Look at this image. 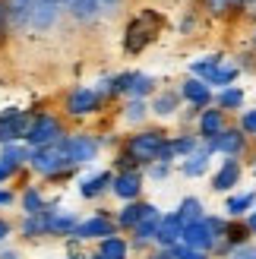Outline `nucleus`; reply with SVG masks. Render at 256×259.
<instances>
[{"instance_id": "1", "label": "nucleus", "mask_w": 256, "mask_h": 259, "mask_svg": "<svg viewBox=\"0 0 256 259\" xmlns=\"http://www.w3.org/2000/svg\"><path fill=\"white\" fill-rule=\"evenodd\" d=\"M164 25H168V19H164L161 10H155V7L136 10L133 16L126 19V25H123L120 51H123L126 57H139L143 51H149L152 45H155V38L164 32Z\"/></svg>"}, {"instance_id": "2", "label": "nucleus", "mask_w": 256, "mask_h": 259, "mask_svg": "<svg viewBox=\"0 0 256 259\" xmlns=\"http://www.w3.org/2000/svg\"><path fill=\"white\" fill-rule=\"evenodd\" d=\"M29 174H35L38 180H45V184H67V180H76L79 177V167H73L67 152L60 149V142H54V146H38L32 149L29 155Z\"/></svg>"}, {"instance_id": "3", "label": "nucleus", "mask_w": 256, "mask_h": 259, "mask_svg": "<svg viewBox=\"0 0 256 259\" xmlns=\"http://www.w3.org/2000/svg\"><path fill=\"white\" fill-rule=\"evenodd\" d=\"M105 111H108V101L95 92V85H73L60 98V114H63L67 123L70 120L73 123H86L92 117H101Z\"/></svg>"}, {"instance_id": "4", "label": "nucleus", "mask_w": 256, "mask_h": 259, "mask_svg": "<svg viewBox=\"0 0 256 259\" xmlns=\"http://www.w3.org/2000/svg\"><path fill=\"white\" fill-rule=\"evenodd\" d=\"M168 136L171 133L161 123H146V126H139V130L123 133V146L120 149H126L143 167H149L152 161H158L161 149L168 146Z\"/></svg>"}, {"instance_id": "5", "label": "nucleus", "mask_w": 256, "mask_h": 259, "mask_svg": "<svg viewBox=\"0 0 256 259\" xmlns=\"http://www.w3.org/2000/svg\"><path fill=\"white\" fill-rule=\"evenodd\" d=\"M60 149L67 152L73 167H89L105 155V142H101V133H95V130H70L60 139Z\"/></svg>"}, {"instance_id": "6", "label": "nucleus", "mask_w": 256, "mask_h": 259, "mask_svg": "<svg viewBox=\"0 0 256 259\" xmlns=\"http://www.w3.org/2000/svg\"><path fill=\"white\" fill-rule=\"evenodd\" d=\"M70 133L67 120H63L60 111H48V108H35L32 111V123H29V133H25V146H54L63 136Z\"/></svg>"}, {"instance_id": "7", "label": "nucleus", "mask_w": 256, "mask_h": 259, "mask_svg": "<svg viewBox=\"0 0 256 259\" xmlns=\"http://www.w3.org/2000/svg\"><path fill=\"white\" fill-rule=\"evenodd\" d=\"M111 234H117V225H114V212L111 209H98L95 212H89V215H82L79 218V225L73 228V240H79L82 247L86 243H98V240H105V237H111Z\"/></svg>"}, {"instance_id": "8", "label": "nucleus", "mask_w": 256, "mask_h": 259, "mask_svg": "<svg viewBox=\"0 0 256 259\" xmlns=\"http://www.w3.org/2000/svg\"><path fill=\"white\" fill-rule=\"evenodd\" d=\"M67 16L63 0H32V13H29V35L35 38H48L51 32H57V25Z\"/></svg>"}, {"instance_id": "9", "label": "nucleus", "mask_w": 256, "mask_h": 259, "mask_svg": "<svg viewBox=\"0 0 256 259\" xmlns=\"http://www.w3.org/2000/svg\"><path fill=\"white\" fill-rule=\"evenodd\" d=\"M244 177H247V167H244V158H222L219 167H212L209 171V190L212 193H234L244 187Z\"/></svg>"}, {"instance_id": "10", "label": "nucleus", "mask_w": 256, "mask_h": 259, "mask_svg": "<svg viewBox=\"0 0 256 259\" xmlns=\"http://www.w3.org/2000/svg\"><path fill=\"white\" fill-rule=\"evenodd\" d=\"M212 155H219V158H247L250 149H253V139L240 130L237 123H231L228 130H222L215 139H206Z\"/></svg>"}, {"instance_id": "11", "label": "nucleus", "mask_w": 256, "mask_h": 259, "mask_svg": "<svg viewBox=\"0 0 256 259\" xmlns=\"http://www.w3.org/2000/svg\"><path fill=\"white\" fill-rule=\"evenodd\" d=\"M111 180H114L111 167H95V171L76 177V193L82 202H101L105 196H111Z\"/></svg>"}, {"instance_id": "12", "label": "nucleus", "mask_w": 256, "mask_h": 259, "mask_svg": "<svg viewBox=\"0 0 256 259\" xmlns=\"http://www.w3.org/2000/svg\"><path fill=\"white\" fill-rule=\"evenodd\" d=\"M181 108H184V101H181L177 85H161L158 92L149 98V111H152V120H155V123L174 120L177 114H181Z\"/></svg>"}, {"instance_id": "13", "label": "nucleus", "mask_w": 256, "mask_h": 259, "mask_svg": "<svg viewBox=\"0 0 256 259\" xmlns=\"http://www.w3.org/2000/svg\"><path fill=\"white\" fill-rule=\"evenodd\" d=\"M54 205H63L60 196H48L41 184H22L19 187L16 209L22 215H38V212H45V209H54Z\"/></svg>"}, {"instance_id": "14", "label": "nucleus", "mask_w": 256, "mask_h": 259, "mask_svg": "<svg viewBox=\"0 0 256 259\" xmlns=\"http://www.w3.org/2000/svg\"><path fill=\"white\" fill-rule=\"evenodd\" d=\"M161 212L164 209H158V205H155V209H152L143 222L130 231V234H126V237H130V247H133V256L136 253L143 256V253H149L152 247H155V234H158V225H161Z\"/></svg>"}, {"instance_id": "15", "label": "nucleus", "mask_w": 256, "mask_h": 259, "mask_svg": "<svg viewBox=\"0 0 256 259\" xmlns=\"http://www.w3.org/2000/svg\"><path fill=\"white\" fill-rule=\"evenodd\" d=\"M146 193V174L143 171H117L111 180V196L117 202H133L143 199Z\"/></svg>"}, {"instance_id": "16", "label": "nucleus", "mask_w": 256, "mask_h": 259, "mask_svg": "<svg viewBox=\"0 0 256 259\" xmlns=\"http://www.w3.org/2000/svg\"><path fill=\"white\" fill-rule=\"evenodd\" d=\"M212 149H209V142L206 139H199V149L193 155H187V158H181L174 167H177V174L187 177V180H199V177H209L212 171Z\"/></svg>"}, {"instance_id": "17", "label": "nucleus", "mask_w": 256, "mask_h": 259, "mask_svg": "<svg viewBox=\"0 0 256 259\" xmlns=\"http://www.w3.org/2000/svg\"><path fill=\"white\" fill-rule=\"evenodd\" d=\"M67 19L79 29H95L105 22L101 0H67Z\"/></svg>"}, {"instance_id": "18", "label": "nucleus", "mask_w": 256, "mask_h": 259, "mask_svg": "<svg viewBox=\"0 0 256 259\" xmlns=\"http://www.w3.org/2000/svg\"><path fill=\"white\" fill-rule=\"evenodd\" d=\"M155 209V202L152 199H133V202H120L117 209H114V225H117L120 234H130V231L143 222V218Z\"/></svg>"}, {"instance_id": "19", "label": "nucleus", "mask_w": 256, "mask_h": 259, "mask_svg": "<svg viewBox=\"0 0 256 259\" xmlns=\"http://www.w3.org/2000/svg\"><path fill=\"white\" fill-rule=\"evenodd\" d=\"M177 92H181V101L184 105H190V108H209L212 101H215V92L199 79V76H184V79H177Z\"/></svg>"}, {"instance_id": "20", "label": "nucleus", "mask_w": 256, "mask_h": 259, "mask_svg": "<svg viewBox=\"0 0 256 259\" xmlns=\"http://www.w3.org/2000/svg\"><path fill=\"white\" fill-rule=\"evenodd\" d=\"M45 212H48V240H67L82 218L76 209H67V205H54V209Z\"/></svg>"}, {"instance_id": "21", "label": "nucleus", "mask_w": 256, "mask_h": 259, "mask_svg": "<svg viewBox=\"0 0 256 259\" xmlns=\"http://www.w3.org/2000/svg\"><path fill=\"white\" fill-rule=\"evenodd\" d=\"M231 123H234V120L228 117L222 108L209 105V108H202V111H199V117H196V126H193V130H196V136H199V139H215V136L222 133V130H228Z\"/></svg>"}, {"instance_id": "22", "label": "nucleus", "mask_w": 256, "mask_h": 259, "mask_svg": "<svg viewBox=\"0 0 256 259\" xmlns=\"http://www.w3.org/2000/svg\"><path fill=\"white\" fill-rule=\"evenodd\" d=\"M256 209V187H240L234 193H228L222 199V215L225 218H247Z\"/></svg>"}, {"instance_id": "23", "label": "nucleus", "mask_w": 256, "mask_h": 259, "mask_svg": "<svg viewBox=\"0 0 256 259\" xmlns=\"http://www.w3.org/2000/svg\"><path fill=\"white\" fill-rule=\"evenodd\" d=\"M117 120H120L123 126H130V130L146 126V123L152 120L149 101H146V98H123L120 105H117Z\"/></svg>"}, {"instance_id": "24", "label": "nucleus", "mask_w": 256, "mask_h": 259, "mask_svg": "<svg viewBox=\"0 0 256 259\" xmlns=\"http://www.w3.org/2000/svg\"><path fill=\"white\" fill-rule=\"evenodd\" d=\"M181 234H184V222L177 218L174 209H164V212H161L158 234H155V247H158V250H174L177 243H181Z\"/></svg>"}, {"instance_id": "25", "label": "nucleus", "mask_w": 256, "mask_h": 259, "mask_svg": "<svg viewBox=\"0 0 256 259\" xmlns=\"http://www.w3.org/2000/svg\"><path fill=\"white\" fill-rule=\"evenodd\" d=\"M181 243H187V247H193V250H202V253H212L215 250V234H212V228L206 225V218L202 222H193V225H184V234H181Z\"/></svg>"}, {"instance_id": "26", "label": "nucleus", "mask_w": 256, "mask_h": 259, "mask_svg": "<svg viewBox=\"0 0 256 259\" xmlns=\"http://www.w3.org/2000/svg\"><path fill=\"white\" fill-rule=\"evenodd\" d=\"M215 108H222L228 117H237L240 111L247 108V89L244 85H228V89H219L215 92Z\"/></svg>"}, {"instance_id": "27", "label": "nucleus", "mask_w": 256, "mask_h": 259, "mask_svg": "<svg viewBox=\"0 0 256 259\" xmlns=\"http://www.w3.org/2000/svg\"><path fill=\"white\" fill-rule=\"evenodd\" d=\"M32 111L35 108H22L16 117L0 123V146L4 142H25V133H29V123H32Z\"/></svg>"}, {"instance_id": "28", "label": "nucleus", "mask_w": 256, "mask_h": 259, "mask_svg": "<svg viewBox=\"0 0 256 259\" xmlns=\"http://www.w3.org/2000/svg\"><path fill=\"white\" fill-rule=\"evenodd\" d=\"M16 234L25 243H38V240H48V212H38V215H22L16 222Z\"/></svg>"}, {"instance_id": "29", "label": "nucleus", "mask_w": 256, "mask_h": 259, "mask_svg": "<svg viewBox=\"0 0 256 259\" xmlns=\"http://www.w3.org/2000/svg\"><path fill=\"white\" fill-rule=\"evenodd\" d=\"M7 16H10V32L13 38L29 35V13H32V0H4Z\"/></svg>"}, {"instance_id": "30", "label": "nucleus", "mask_w": 256, "mask_h": 259, "mask_svg": "<svg viewBox=\"0 0 256 259\" xmlns=\"http://www.w3.org/2000/svg\"><path fill=\"white\" fill-rule=\"evenodd\" d=\"M237 79H240V70H237V63H234L231 57L202 76V82H206L212 92H219V89H228V85H237Z\"/></svg>"}, {"instance_id": "31", "label": "nucleus", "mask_w": 256, "mask_h": 259, "mask_svg": "<svg viewBox=\"0 0 256 259\" xmlns=\"http://www.w3.org/2000/svg\"><path fill=\"white\" fill-rule=\"evenodd\" d=\"M95 253L98 256H105V259H133V247H130V237L126 234H111L105 240H98L95 243Z\"/></svg>"}, {"instance_id": "32", "label": "nucleus", "mask_w": 256, "mask_h": 259, "mask_svg": "<svg viewBox=\"0 0 256 259\" xmlns=\"http://www.w3.org/2000/svg\"><path fill=\"white\" fill-rule=\"evenodd\" d=\"M174 212H177V218H181L184 225H193V222H202L206 218V202H202V196H196V193H187V196L174 205Z\"/></svg>"}, {"instance_id": "33", "label": "nucleus", "mask_w": 256, "mask_h": 259, "mask_svg": "<svg viewBox=\"0 0 256 259\" xmlns=\"http://www.w3.org/2000/svg\"><path fill=\"white\" fill-rule=\"evenodd\" d=\"M168 146L174 152V158L181 161V158H187V155H193L199 149V136H196V130H174L168 136Z\"/></svg>"}, {"instance_id": "34", "label": "nucleus", "mask_w": 256, "mask_h": 259, "mask_svg": "<svg viewBox=\"0 0 256 259\" xmlns=\"http://www.w3.org/2000/svg\"><path fill=\"white\" fill-rule=\"evenodd\" d=\"M29 155H32V146H25V142H4L0 146V158L22 174L29 171Z\"/></svg>"}, {"instance_id": "35", "label": "nucleus", "mask_w": 256, "mask_h": 259, "mask_svg": "<svg viewBox=\"0 0 256 259\" xmlns=\"http://www.w3.org/2000/svg\"><path fill=\"white\" fill-rule=\"evenodd\" d=\"M161 89V82L155 79L152 73H143V70H136V76H133V82H130V92H126V98H152Z\"/></svg>"}, {"instance_id": "36", "label": "nucleus", "mask_w": 256, "mask_h": 259, "mask_svg": "<svg viewBox=\"0 0 256 259\" xmlns=\"http://www.w3.org/2000/svg\"><path fill=\"white\" fill-rule=\"evenodd\" d=\"M202 19H206V16H202V10L196 4H184V13H181V19H177V35H184V38L196 35Z\"/></svg>"}, {"instance_id": "37", "label": "nucleus", "mask_w": 256, "mask_h": 259, "mask_svg": "<svg viewBox=\"0 0 256 259\" xmlns=\"http://www.w3.org/2000/svg\"><path fill=\"white\" fill-rule=\"evenodd\" d=\"M228 60V54H222V51H212V54H202V57H196V60H190V67H187V73L190 76H206L209 70H215L219 63H225Z\"/></svg>"}, {"instance_id": "38", "label": "nucleus", "mask_w": 256, "mask_h": 259, "mask_svg": "<svg viewBox=\"0 0 256 259\" xmlns=\"http://www.w3.org/2000/svg\"><path fill=\"white\" fill-rule=\"evenodd\" d=\"M222 240H228L231 247H244V243H250L253 237H250V231H247V222L244 218H228V231H225V237Z\"/></svg>"}, {"instance_id": "39", "label": "nucleus", "mask_w": 256, "mask_h": 259, "mask_svg": "<svg viewBox=\"0 0 256 259\" xmlns=\"http://www.w3.org/2000/svg\"><path fill=\"white\" fill-rule=\"evenodd\" d=\"M177 167L168 164V161H152L149 167H143V174H146V184H168V180L174 177Z\"/></svg>"}, {"instance_id": "40", "label": "nucleus", "mask_w": 256, "mask_h": 259, "mask_svg": "<svg viewBox=\"0 0 256 259\" xmlns=\"http://www.w3.org/2000/svg\"><path fill=\"white\" fill-rule=\"evenodd\" d=\"M196 7L202 10V16H209V19L231 16V0H196Z\"/></svg>"}, {"instance_id": "41", "label": "nucleus", "mask_w": 256, "mask_h": 259, "mask_svg": "<svg viewBox=\"0 0 256 259\" xmlns=\"http://www.w3.org/2000/svg\"><path fill=\"white\" fill-rule=\"evenodd\" d=\"M111 171L114 174H117V171H143V164H139L126 149H117V152L111 155Z\"/></svg>"}, {"instance_id": "42", "label": "nucleus", "mask_w": 256, "mask_h": 259, "mask_svg": "<svg viewBox=\"0 0 256 259\" xmlns=\"http://www.w3.org/2000/svg\"><path fill=\"white\" fill-rule=\"evenodd\" d=\"M234 123H237L240 130H244V133L253 139V146H256V105H253V108H244V111H240Z\"/></svg>"}, {"instance_id": "43", "label": "nucleus", "mask_w": 256, "mask_h": 259, "mask_svg": "<svg viewBox=\"0 0 256 259\" xmlns=\"http://www.w3.org/2000/svg\"><path fill=\"white\" fill-rule=\"evenodd\" d=\"M206 225L212 228L215 240H222V237H225V231H228V218H225L222 212H206Z\"/></svg>"}, {"instance_id": "44", "label": "nucleus", "mask_w": 256, "mask_h": 259, "mask_svg": "<svg viewBox=\"0 0 256 259\" xmlns=\"http://www.w3.org/2000/svg\"><path fill=\"white\" fill-rule=\"evenodd\" d=\"M171 253H174V259H212V253L193 250V247H187V243H177V247H174Z\"/></svg>"}, {"instance_id": "45", "label": "nucleus", "mask_w": 256, "mask_h": 259, "mask_svg": "<svg viewBox=\"0 0 256 259\" xmlns=\"http://www.w3.org/2000/svg\"><path fill=\"white\" fill-rule=\"evenodd\" d=\"M130 7V0H101V10H105V19H117L120 13Z\"/></svg>"}, {"instance_id": "46", "label": "nucleus", "mask_w": 256, "mask_h": 259, "mask_svg": "<svg viewBox=\"0 0 256 259\" xmlns=\"http://www.w3.org/2000/svg\"><path fill=\"white\" fill-rule=\"evenodd\" d=\"M234 63H237L240 73H256V51H240L234 57Z\"/></svg>"}, {"instance_id": "47", "label": "nucleus", "mask_w": 256, "mask_h": 259, "mask_svg": "<svg viewBox=\"0 0 256 259\" xmlns=\"http://www.w3.org/2000/svg\"><path fill=\"white\" fill-rule=\"evenodd\" d=\"M10 38H13V32H10V16H7L4 0H0V48L10 45Z\"/></svg>"}, {"instance_id": "48", "label": "nucleus", "mask_w": 256, "mask_h": 259, "mask_svg": "<svg viewBox=\"0 0 256 259\" xmlns=\"http://www.w3.org/2000/svg\"><path fill=\"white\" fill-rule=\"evenodd\" d=\"M19 199V190H13V187H0V212L4 209H13Z\"/></svg>"}, {"instance_id": "49", "label": "nucleus", "mask_w": 256, "mask_h": 259, "mask_svg": "<svg viewBox=\"0 0 256 259\" xmlns=\"http://www.w3.org/2000/svg\"><path fill=\"white\" fill-rule=\"evenodd\" d=\"M19 174H22V171H16V167H10L4 158H0V187H10V184H13V180H16Z\"/></svg>"}, {"instance_id": "50", "label": "nucleus", "mask_w": 256, "mask_h": 259, "mask_svg": "<svg viewBox=\"0 0 256 259\" xmlns=\"http://www.w3.org/2000/svg\"><path fill=\"white\" fill-rule=\"evenodd\" d=\"M13 234H16V222H10L7 215H0V247H4Z\"/></svg>"}, {"instance_id": "51", "label": "nucleus", "mask_w": 256, "mask_h": 259, "mask_svg": "<svg viewBox=\"0 0 256 259\" xmlns=\"http://www.w3.org/2000/svg\"><path fill=\"white\" fill-rule=\"evenodd\" d=\"M143 259H174L171 250H158V247H152L149 253H143Z\"/></svg>"}, {"instance_id": "52", "label": "nucleus", "mask_w": 256, "mask_h": 259, "mask_svg": "<svg viewBox=\"0 0 256 259\" xmlns=\"http://www.w3.org/2000/svg\"><path fill=\"white\" fill-rule=\"evenodd\" d=\"M244 167H247V174L256 180V146L250 149V155H247V158H244Z\"/></svg>"}, {"instance_id": "53", "label": "nucleus", "mask_w": 256, "mask_h": 259, "mask_svg": "<svg viewBox=\"0 0 256 259\" xmlns=\"http://www.w3.org/2000/svg\"><path fill=\"white\" fill-rule=\"evenodd\" d=\"M0 259H25L16 247H0Z\"/></svg>"}, {"instance_id": "54", "label": "nucleus", "mask_w": 256, "mask_h": 259, "mask_svg": "<svg viewBox=\"0 0 256 259\" xmlns=\"http://www.w3.org/2000/svg\"><path fill=\"white\" fill-rule=\"evenodd\" d=\"M244 222H247V231H250V237L256 240V209H253V212H250V215L244 218Z\"/></svg>"}, {"instance_id": "55", "label": "nucleus", "mask_w": 256, "mask_h": 259, "mask_svg": "<svg viewBox=\"0 0 256 259\" xmlns=\"http://www.w3.org/2000/svg\"><path fill=\"white\" fill-rule=\"evenodd\" d=\"M250 45H253V51H256V19L250 22Z\"/></svg>"}, {"instance_id": "56", "label": "nucleus", "mask_w": 256, "mask_h": 259, "mask_svg": "<svg viewBox=\"0 0 256 259\" xmlns=\"http://www.w3.org/2000/svg\"><path fill=\"white\" fill-rule=\"evenodd\" d=\"M86 256H89V253L82 250V253H67V256H63V259H86Z\"/></svg>"}, {"instance_id": "57", "label": "nucleus", "mask_w": 256, "mask_h": 259, "mask_svg": "<svg viewBox=\"0 0 256 259\" xmlns=\"http://www.w3.org/2000/svg\"><path fill=\"white\" fill-rule=\"evenodd\" d=\"M86 259H105V256H98V253H95V250H92V253H89V256H86Z\"/></svg>"}, {"instance_id": "58", "label": "nucleus", "mask_w": 256, "mask_h": 259, "mask_svg": "<svg viewBox=\"0 0 256 259\" xmlns=\"http://www.w3.org/2000/svg\"><path fill=\"white\" fill-rule=\"evenodd\" d=\"M149 4H164V0H149Z\"/></svg>"}, {"instance_id": "59", "label": "nucleus", "mask_w": 256, "mask_h": 259, "mask_svg": "<svg viewBox=\"0 0 256 259\" xmlns=\"http://www.w3.org/2000/svg\"><path fill=\"white\" fill-rule=\"evenodd\" d=\"M63 7H67V0H63Z\"/></svg>"}]
</instances>
